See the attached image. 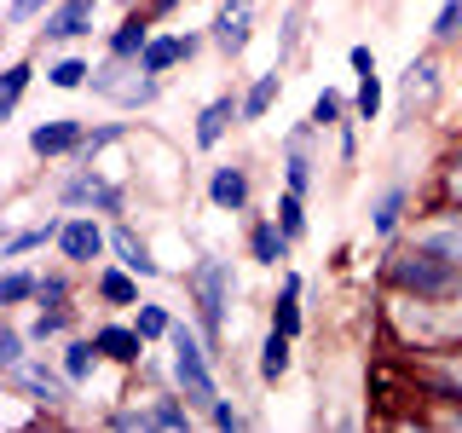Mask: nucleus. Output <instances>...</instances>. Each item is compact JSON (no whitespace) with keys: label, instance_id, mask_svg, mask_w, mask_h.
<instances>
[{"label":"nucleus","instance_id":"nucleus-37","mask_svg":"<svg viewBox=\"0 0 462 433\" xmlns=\"http://www.w3.org/2000/svg\"><path fill=\"white\" fill-rule=\"evenodd\" d=\"M336 115H341V98H336V93H318L312 122H318V127H336Z\"/></svg>","mask_w":462,"mask_h":433},{"label":"nucleus","instance_id":"nucleus-14","mask_svg":"<svg viewBox=\"0 0 462 433\" xmlns=\"http://www.w3.org/2000/svg\"><path fill=\"white\" fill-rule=\"evenodd\" d=\"M191 52H197V41H191V35H185V41H151V47L139 52V64L151 69V76H162L168 64H180V58H191Z\"/></svg>","mask_w":462,"mask_h":433},{"label":"nucleus","instance_id":"nucleus-33","mask_svg":"<svg viewBox=\"0 0 462 433\" xmlns=\"http://www.w3.org/2000/svg\"><path fill=\"white\" fill-rule=\"evenodd\" d=\"M98 295H105V300H134V295H139V289H134V283H127V278H122V272H105V278H98Z\"/></svg>","mask_w":462,"mask_h":433},{"label":"nucleus","instance_id":"nucleus-36","mask_svg":"<svg viewBox=\"0 0 462 433\" xmlns=\"http://www.w3.org/2000/svg\"><path fill=\"white\" fill-rule=\"evenodd\" d=\"M428 243H433V249H445V254H457V260H462V214L451 220V231H433Z\"/></svg>","mask_w":462,"mask_h":433},{"label":"nucleus","instance_id":"nucleus-8","mask_svg":"<svg viewBox=\"0 0 462 433\" xmlns=\"http://www.w3.org/2000/svg\"><path fill=\"white\" fill-rule=\"evenodd\" d=\"M47 41H69V35H81V29H93V0H64L58 12H47Z\"/></svg>","mask_w":462,"mask_h":433},{"label":"nucleus","instance_id":"nucleus-20","mask_svg":"<svg viewBox=\"0 0 462 433\" xmlns=\"http://www.w3.org/2000/svg\"><path fill=\"white\" fill-rule=\"evenodd\" d=\"M283 370H289V336H283V329H272L266 346H260V375H266V382H278Z\"/></svg>","mask_w":462,"mask_h":433},{"label":"nucleus","instance_id":"nucleus-10","mask_svg":"<svg viewBox=\"0 0 462 433\" xmlns=\"http://www.w3.org/2000/svg\"><path fill=\"white\" fill-rule=\"evenodd\" d=\"M58 197H64V202H98L105 214L122 208V191H116V185H98L93 173H76V180H64V191H58Z\"/></svg>","mask_w":462,"mask_h":433},{"label":"nucleus","instance_id":"nucleus-42","mask_svg":"<svg viewBox=\"0 0 462 433\" xmlns=\"http://www.w3.org/2000/svg\"><path fill=\"white\" fill-rule=\"evenodd\" d=\"M47 300H52V307H64V278H47V283H41V307H47Z\"/></svg>","mask_w":462,"mask_h":433},{"label":"nucleus","instance_id":"nucleus-44","mask_svg":"<svg viewBox=\"0 0 462 433\" xmlns=\"http://www.w3.org/2000/svg\"><path fill=\"white\" fill-rule=\"evenodd\" d=\"M353 69H358V76H370V69H375V52L370 47H353Z\"/></svg>","mask_w":462,"mask_h":433},{"label":"nucleus","instance_id":"nucleus-7","mask_svg":"<svg viewBox=\"0 0 462 433\" xmlns=\"http://www.w3.org/2000/svg\"><path fill=\"white\" fill-rule=\"evenodd\" d=\"M237 115H243V105H237V98H214V105L197 115V144H202V151H214V144L226 139V127L237 122Z\"/></svg>","mask_w":462,"mask_h":433},{"label":"nucleus","instance_id":"nucleus-35","mask_svg":"<svg viewBox=\"0 0 462 433\" xmlns=\"http://www.w3.org/2000/svg\"><path fill=\"white\" fill-rule=\"evenodd\" d=\"M0 364H6V370L23 364V336H18V329H0Z\"/></svg>","mask_w":462,"mask_h":433},{"label":"nucleus","instance_id":"nucleus-11","mask_svg":"<svg viewBox=\"0 0 462 433\" xmlns=\"http://www.w3.org/2000/svg\"><path fill=\"white\" fill-rule=\"evenodd\" d=\"M98 353H105V358H116V364H139V353H144V336H139V329H98Z\"/></svg>","mask_w":462,"mask_h":433},{"label":"nucleus","instance_id":"nucleus-6","mask_svg":"<svg viewBox=\"0 0 462 433\" xmlns=\"http://www.w3.org/2000/svg\"><path fill=\"white\" fill-rule=\"evenodd\" d=\"M249 0H231V6L220 12V18H214V41H220V47L231 52V58H237L243 47H249Z\"/></svg>","mask_w":462,"mask_h":433},{"label":"nucleus","instance_id":"nucleus-23","mask_svg":"<svg viewBox=\"0 0 462 433\" xmlns=\"http://www.w3.org/2000/svg\"><path fill=\"white\" fill-rule=\"evenodd\" d=\"M41 295V283L29 278V272H6V283H0V307H18V300Z\"/></svg>","mask_w":462,"mask_h":433},{"label":"nucleus","instance_id":"nucleus-27","mask_svg":"<svg viewBox=\"0 0 462 433\" xmlns=\"http://www.w3.org/2000/svg\"><path fill=\"white\" fill-rule=\"evenodd\" d=\"M151 428H191V416H185L173 399H156L151 404Z\"/></svg>","mask_w":462,"mask_h":433},{"label":"nucleus","instance_id":"nucleus-13","mask_svg":"<svg viewBox=\"0 0 462 433\" xmlns=\"http://www.w3.org/2000/svg\"><path fill=\"white\" fill-rule=\"evenodd\" d=\"M110 243H116V254H122V266H127V272H139V278H156L151 249H144V243H139L127 226H116V231H110Z\"/></svg>","mask_w":462,"mask_h":433},{"label":"nucleus","instance_id":"nucleus-32","mask_svg":"<svg viewBox=\"0 0 462 433\" xmlns=\"http://www.w3.org/2000/svg\"><path fill=\"white\" fill-rule=\"evenodd\" d=\"M399 208H404L399 191H387L382 202H375V231H393V226H399Z\"/></svg>","mask_w":462,"mask_h":433},{"label":"nucleus","instance_id":"nucleus-3","mask_svg":"<svg viewBox=\"0 0 462 433\" xmlns=\"http://www.w3.org/2000/svg\"><path fill=\"white\" fill-rule=\"evenodd\" d=\"M191 295L202 307V329L220 336V312L231 307V266H226V260H202V266L191 272Z\"/></svg>","mask_w":462,"mask_h":433},{"label":"nucleus","instance_id":"nucleus-30","mask_svg":"<svg viewBox=\"0 0 462 433\" xmlns=\"http://www.w3.org/2000/svg\"><path fill=\"white\" fill-rule=\"evenodd\" d=\"M47 76H52V87H81L87 76H93V69H87V64H81V58H64V64H52V69H47Z\"/></svg>","mask_w":462,"mask_h":433},{"label":"nucleus","instance_id":"nucleus-16","mask_svg":"<svg viewBox=\"0 0 462 433\" xmlns=\"http://www.w3.org/2000/svg\"><path fill=\"white\" fill-rule=\"evenodd\" d=\"M433 76H439V69H433V58H416L411 69H404V105H428L433 98Z\"/></svg>","mask_w":462,"mask_h":433},{"label":"nucleus","instance_id":"nucleus-12","mask_svg":"<svg viewBox=\"0 0 462 433\" xmlns=\"http://www.w3.org/2000/svg\"><path fill=\"white\" fill-rule=\"evenodd\" d=\"M58 249H64L69 260H93L98 249H105V237H98L93 220H69L64 231H58Z\"/></svg>","mask_w":462,"mask_h":433},{"label":"nucleus","instance_id":"nucleus-38","mask_svg":"<svg viewBox=\"0 0 462 433\" xmlns=\"http://www.w3.org/2000/svg\"><path fill=\"white\" fill-rule=\"evenodd\" d=\"M208 416H214V428H243V410H231V404H220V399L208 404Z\"/></svg>","mask_w":462,"mask_h":433},{"label":"nucleus","instance_id":"nucleus-45","mask_svg":"<svg viewBox=\"0 0 462 433\" xmlns=\"http://www.w3.org/2000/svg\"><path fill=\"white\" fill-rule=\"evenodd\" d=\"M445 191H451V197H462V156L451 162V173H445Z\"/></svg>","mask_w":462,"mask_h":433},{"label":"nucleus","instance_id":"nucleus-15","mask_svg":"<svg viewBox=\"0 0 462 433\" xmlns=\"http://www.w3.org/2000/svg\"><path fill=\"white\" fill-rule=\"evenodd\" d=\"M208 197L220 202V208H231V214H237L243 202H249V180H243L237 168H220V173L208 180Z\"/></svg>","mask_w":462,"mask_h":433},{"label":"nucleus","instance_id":"nucleus-28","mask_svg":"<svg viewBox=\"0 0 462 433\" xmlns=\"http://www.w3.org/2000/svg\"><path fill=\"white\" fill-rule=\"evenodd\" d=\"M278 220H283L289 237H300V231H307V214H300V191H289V197L278 202Z\"/></svg>","mask_w":462,"mask_h":433},{"label":"nucleus","instance_id":"nucleus-29","mask_svg":"<svg viewBox=\"0 0 462 433\" xmlns=\"http://www.w3.org/2000/svg\"><path fill=\"white\" fill-rule=\"evenodd\" d=\"M433 35H439V41L462 35V0H445V6H439V18H433Z\"/></svg>","mask_w":462,"mask_h":433},{"label":"nucleus","instance_id":"nucleus-19","mask_svg":"<svg viewBox=\"0 0 462 433\" xmlns=\"http://www.w3.org/2000/svg\"><path fill=\"white\" fill-rule=\"evenodd\" d=\"M283 254H289V231H278V226H254V260H260V266H278Z\"/></svg>","mask_w":462,"mask_h":433},{"label":"nucleus","instance_id":"nucleus-17","mask_svg":"<svg viewBox=\"0 0 462 433\" xmlns=\"http://www.w3.org/2000/svg\"><path fill=\"white\" fill-rule=\"evenodd\" d=\"M144 47H151V29H144V18H127V23L110 35V52H116V58H139Z\"/></svg>","mask_w":462,"mask_h":433},{"label":"nucleus","instance_id":"nucleus-5","mask_svg":"<svg viewBox=\"0 0 462 433\" xmlns=\"http://www.w3.org/2000/svg\"><path fill=\"white\" fill-rule=\"evenodd\" d=\"M12 382L29 387V393H35L41 404H64V399H69V382H64V375H52L47 364H29V358H23L18 370H12Z\"/></svg>","mask_w":462,"mask_h":433},{"label":"nucleus","instance_id":"nucleus-18","mask_svg":"<svg viewBox=\"0 0 462 433\" xmlns=\"http://www.w3.org/2000/svg\"><path fill=\"white\" fill-rule=\"evenodd\" d=\"M272 329H283V336H295V329H300V278L283 283V300L272 307Z\"/></svg>","mask_w":462,"mask_h":433},{"label":"nucleus","instance_id":"nucleus-4","mask_svg":"<svg viewBox=\"0 0 462 433\" xmlns=\"http://www.w3.org/2000/svg\"><path fill=\"white\" fill-rule=\"evenodd\" d=\"M93 93L116 98V105H151V98H156V81H151V69H144V64L122 69V58H116V64L93 69Z\"/></svg>","mask_w":462,"mask_h":433},{"label":"nucleus","instance_id":"nucleus-1","mask_svg":"<svg viewBox=\"0 0 462 433\" xmlns=\"http://www.w3.org/2000/svg\"><path fill=\"white\" fill-rule=\"evenodd\" d=\"M387 278H393L404 295H416V300H451L462 289V266H457V254L433 249V243H416V249L393 254Z\"/></svg>","mask_w":462,"mask_h":433},{"label":"nucleus","instance_id":"nucleus-40","mask_svg":"<svg viewBox=\"0 0 462 433\" xmlns=\"http://www.w3.org/2000/svg\"><path fill=\"white\" fill-rule=\"evenodd\" d=\"M35 12H41V0H12V12H6V18H12V23H29Z\"/></svg>","mask_w":462,"mask_h":433},{"label":"nucleus","instance_id":"nucleus-22","mask_svg":"<svg viewBox=\"0 0 462 433\" xmlns=\"http://www.w3.org/2000/svg\"><path fill=\"white\" fill-rule=\"evenodd\" d=\"M272 98H278V69H272V76H260V81L249 87V98H243V115H266Z\"/></svg>","mask_w":462,"mask_h":433},{"label":"nucleus","instance_id":"nucleus-31","mask_svg":"<svg viewBox=\"0 0 462 433\" xmlns=\"http://www.w3.org/2000/svg\"><path fill=\"white\" fill-rule=\"evenodd\" d=\"M312 185V162L300 156V144H289V191H307Z\"/></svg>","mask_w":462,"mask_h":433},{"label":"nucleus","instance_id":"nucleus-2","mask_svg":"<svg viewBox=\"0 0 462 433\" xmlns=\"http://www.w3.org/2000/svg\"><path fill=\"white\" fill-rule=\"evenodd\" d=\"M168 341H173V375H180V387H185V399L191 404H214L220 393H214V375H208V353L197 346V336L185 324H173L168 329Z\"/></svg>","mask_w":462,"mask_h":433},{"label":"nucleus","instance_id":"nucleus-41","mask_svg":"<svg viewBox=\"0 0 462 433\" xmlns=\"http://www.w3.org/2000/svg\"><path fill=\"white\" fill-rule=\"evenodd\" d=\"M116 134H122V127H98V134H93V139H87V144H81V156H93V151H105V144H110Z\"/></svg>","mask_w":462,"mask_h":433},{"label":"nucleus","instance_id":"nucleus-43","mask_svg":"<svg viewBox=\"0 0 462 433\" xmlns=\"http://www.w3.org/2000/svg\"><path fill=\"white\" fill-rule=\"evenodd\" d=\"M58 329H64V312H41L35 318V336H58Z\"/></svg>","mask_w":462,"mask_h":433},{"label":"nucleus","instance_id":"nucleus-46","mask_svg":"<svg viewBox=\"0 0 462 433\" xmlns=\"http://www.w3.org/2000/svg\"><path fill=\"white\" fill-rule=\"evenodd\" d=\"M173 6H180V0H151V12H173Z\"/></svg>","mask_w":462,"mask_h":433},{"label":"nucleus","instance_id":"nucleus-34","mask_svg":"<svg viewBox=\"0 0 462 433\" xmlns=\"http://www.w3.org/2000/svg\"><path fill=\"white\" fill-rule=\"evenodd\" d=\"M168 329H173V324H168L162 307H139V336H144V341H151V336H168Z\"/></svg>","mask_w":462,"mask_h":433},{"label":"nucleus","instance_id":"nucleus-25","mask_svg":"<svg viewBox=\"0 0 462 433\" xmlns=\"http://www.w3.org/2000/svg\"><path fill=\"white\" fill-rule=\"evenodd\" d=\"M23 87H29V64H12V69H6V93H0V115H12V110H18Z\"/></svg>","mask_w":462,"mask_h":433},{"label":"nucleus","instance_id":"nucleus-24","mask_svg":"<svg viewBox=\"0 0 462 433\" xmlns=\"http://www.w3.org/2000/svg\"><path fill=\"white\" fill-rule=\"evenodd\" d=\"M375 110H382V76H358V115H365V122H375Z\"/></svg>","mask_w":462,"mask_h":433},{"label":"nucleus","instance_id":"nucleus-9","mask_svg":"<svg viewBox=\"0 0 462 433\" xmlns=\"http://www.w3.org/2000/svg\"><path fill=\"white\" fill-rule=\"evenodd\" d=\"M29 144H35L41 156H64V151H81L87 134H81V122H47V127L29 134Z\"/></svg>","mask_w":462,"mask_h":433},{"label":"nucleus","instance_id":"nucleus-21","mask_svg":"<svg viewBox=\"0 0 462 433\" xmlns=\"http://www.w3.org/2000/svg\"><path fill=\"white\" fill-rule=\"evenodd\" d=\"M58 231H64V226H58V220H47V226H35V231H18V237H6V249H0V254H6V260H18V254H29V249H41V243H52Z\"/></svg>","mask_w":462,"mask_h":433},{"label":"nucleus","instance_id":"nucleus-39","mask_svg":"<svg viewBox=\"0 0 462 433\" xmlns=\"http://www.w3.org/2000/svg\"><path fill=\"white\" fill-rule=\"evenodd\" d=\"M110 428H127V433H134V428H151V416H139V410H116V416H110Z\"/></svg>","mask_w":462,"mask_h":433},{"label":"nucleus","instance_id":"nucleus-26","mask_svg":"<svg viewBox=\"0 0 462 433\" xmlns=\"http://www.w3.org/2000/svg\"><path fill=\"white\" fill-rule=\"evenodd\" d=\"M93 353H98V341H93V346H87V341L64 346V375H69V382H81V375H87V364H93Z\"/></svg>","mask_w":462,"mask_h":433}]
</instances>
